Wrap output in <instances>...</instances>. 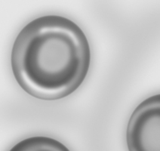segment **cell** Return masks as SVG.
<instances>
[{
    "instance_id": "3957f363",
    "label": "cell",
    "mask_w": 160,
    "mask_h": 151,
    "mask_svg": "<svg viewBox=\"0 0 160 151\" xmlns=\"http://www.w3.org/2000/svg\"><path fill=\"white\" fill-rule=\"evenodd\" d=\"M9 151H70L58 140L46 136H32L16 143Z\"/></svg>"
},
{
    "instance_id": "7a4b0ae2",
    "label": "cell",
    "mask_w": 160,
    "mask_h": 151,
    "mask_svg": "<svg viewBox=\"0 0 160 151\" xmlns=\"http://www.w3.org/2000/svg\"><path fill=\"white\" fill-rule=\"evenodd\" d=\"M126 143L128 151H160V94L145 99L132 113Z\"/></svg>"
},
{
    "instance_id": "6da1fadb",
    "label": "cell",
    "mask_w": 160,
    "mask_h": 151,
    "mask_svg": "<svg viewBox=\"0 0 160 151\" xmlns=\"http://www.w3.org/2000/svg\"><path fill=\"white\" fill-rule=\"evenodd\" d=\"M90 62V46L84 32L60 15H44L27 23L16 37L11 53L18 85L44 101L73 93L86 77Z\"/></svg>"
}]
</instances>
